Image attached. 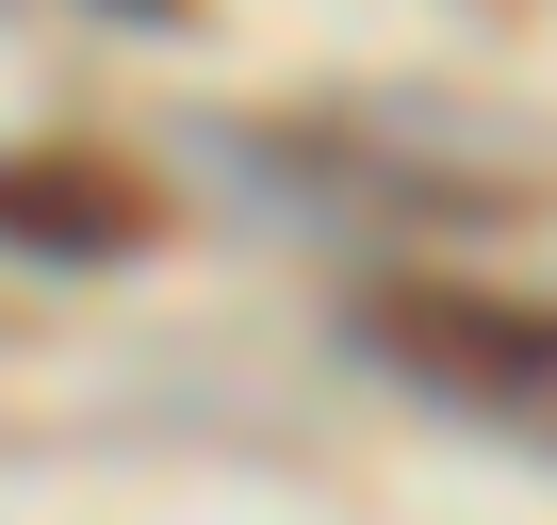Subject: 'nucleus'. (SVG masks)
<instances>
[{"label": "nucleus", "instance_id": "1", "mask_svg": "<svg viewBox=\"0 0 557 525\" xmlns=\"http://www.w3.org/2000/svg\"><path fill=\"white\" fill-rule=\"evenodd\" d=\"M132 230H148V181H115V164H50V148H17V164H0V246L115 262Z\"/></svg>", "mask_w": 557, "mask_h": 525}]
</instances>
